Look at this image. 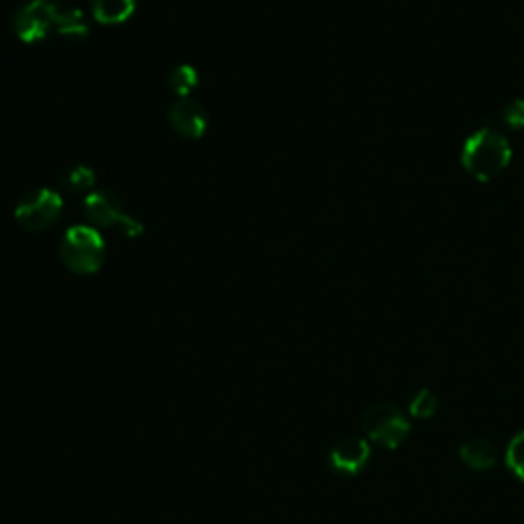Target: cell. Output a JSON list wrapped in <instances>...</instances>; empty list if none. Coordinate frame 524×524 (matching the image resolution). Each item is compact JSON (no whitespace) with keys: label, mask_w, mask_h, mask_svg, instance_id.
Segmentation results:
<instances>
[{"label":"cell","mask_w":524,"mask_h":524,"mask_svg":"<svg viewBox=\"0 0 524 524\" xmlns=\"http://www.w3.org/2000/svg\"><path fill=\"white\" fill-rule=\"evenodd\" d=\"M459 457H461V461H463L467 467H471V469H475V471H486V469H490V467L496 465V461H498V451H496V447H494L490 441H486V439H471V441H467V443L461 445Z\"/></svg>","instance_id":"9"},{"label":"cell","mask_w":524,"mask_h":524,"mask_svg":"<svg viewBox=\"0 0 524 524\" xmlns=\"http://www.w3.org/2000/svg\"><path fill=\"white\" fill-rule=\"evenodd\" d=\"M512 160V148L500 131L492 127L477 129L461 148V164L473 179L490 183L498 179Z\"/></svg>","instance_id":"2"},{"label":"cell","mask_w":524,"mask_h":524,"mask_svg":"<svg viewBox=\"0 0 524 524\" xmlns=\"http://www.w3.org/2000/svg\"><path fill=\"white\" fill-rule=\"evenodd\" d=\"M62 209V195L54 189L43 187L27 193L19 201L15 209V220L27 232H46L60 220Z\"/></svg>","instance_id":"6"},{"label":"cell","mask_w":524,"mask_h":524,"mask_svg":"<svg viewBox=\"0 0 524 524\" xmlns=\"http://www.w3.org/2000/svg\"><path fill=\"white\" fill-rule=\"evenodd\" d=\"M502 121L510 127V129H524V99H514L510 101L504 111H502Z\"/></svg>","instance_id":"15"},{"label":"cell","mask_w":524,"mask_h":524,"mask_svg":"<svg viewBox=\"0 0 524 524\" xmlns=\"http://www.w3.org/2000/svg\"><path fill=\"white\" fill-rule=\"evenodd\" d=\"M138 0H91L93 17L101 25L125 23L136 11Z\"/></svg>","instance_id":"10"},{"label":"cell","mask_w":524,"mask_h":524,"mask_svg":"<svg viewBox=\"0 0 524 524\" xmlns=\"http://www.w3.org/2000/svg\"><path fill=\"white\" fill-rule=\"evenodd\" d=\"M363 430L369 436V441L377 443L379 447L398 449L408 439L410 422L398 406L381 402L365 412Z\"/></svg>","instance_id":"5"},{"label":"cell","mask_w":524,"mask_h":524,"mask_svg":"<svg viewBox=\"0 0 524 524\" xmlns=\"http://www.w3.org/2000/svg\"><path fill=\"white\" fill-rule=\"evenodd\" d=\"M168 121L179 136L199 140L207 131V113L193 99H179L168 111Z\"/></svg>","instance_id":"8"},{"label":"cell","mask_w":524,"mask_h":524,"mask_svg":"<svg viewBox=\"0 0 524 524\" xmlns=\"http://www.w3.org/2000/svg\"><path fill=\"white\" fill-rule=\"evenodd\" d=\"M105 240L93 226L70 228L60 244L64 265L76 275H95L105 262Z\"/></svg>","instance_id":"3"},{"label":"cell","mask_w":524,"mask_h":524,"mask_svg":"<svg viewBox=\"0 0 524 524\" xmlns=\"http://www.w3.org/2000/svg\"><path fill=\"white\" fill-rule=\"evenodd\" d=\"M197 84H199V74L189 64L174 68L168 76V89L181 99H189V95L197 89Z\"/></svg>","instance_id":"12"},{"label":"cell","mask_w":524,"mask_h":524,"mask_svg":"<svg viewBox=\"0 0 524 524\" xmlns=\"http://www.w3.org/2000/svg\"><path fill=\"white\" fill-rule=\"evenodd\" d=\"M95 170L89 168V166H72L68 168L62 177H60V187L68 193H93L91 189L95 187Z\"/></svg>","instance_id":"11"},{"label":"cell","mask_w":524,"mask_h":524,"mask_svg":"<svg viewBox=\"0 0 524 524\" xmlns=\"http://www.w3.org/2000/svg\"><path fill=\"white\" fill-rule=\"evenodd\" d=\"M84 215L93 226L117 230L127 238H138L144 232V226L134 215L127 213L123 201L111 191H93L84 199Z\"/></svg>","instance_id":"4"},{"label":"cell","mask_w":524,"mask_h":524,"mask_svg":"<svg viewBox=\"0 0 524 524\" xmlns=\"http://www.w3.org/2000/svg\"><path fill=\"white\" fill-rule=\"evenodd\" d=\"M436 408H439V398H436L430 389H420L410 400V414L420 420L434 416Z\"/></svg>","instance_id":"13"},{"label":"cell","mask_w":524,"mask_h":524,"mask_svg":"<svg viewBox=\"0 0 524 524\" xmlns=\"http://www.w3.org/2000/svg\"><path fill=\"white\" fill-rule=\"evenodd\" d=\"M506 465L520 482H524V430L518 432L510 441L506 451Z\"/></svg>","instance_id":"14"},{"label":"cell","mask_w":524,"mask_h":524,"mask_svg":"<svg viewBox=\"0 0 524 524\" xmlns=\"http://www.w3.org/2000/svg\"><path fill=\"white\" fill-rule=\"evenodd\" d=\"M13 29L23 43H41L52 37L84 39L89 35V23L80 9L64 7L58 0H31L23 5Z\"/></svg>","instance_id":"1"},{"label":"cell","mask_w":524,"mask_h":524,"mask_svg":"<svg viewBox=\"0 0 524 524\" xmlns=\"http://www.w3.org/2000/svg\"><path fill=\"white\" fill-rule=\"evenodd\" d=\"M371 459V447L359 436H346L330 451V467L340 475L361 473Z\"/></svg>","instance_id":"7"}]
</instances>
